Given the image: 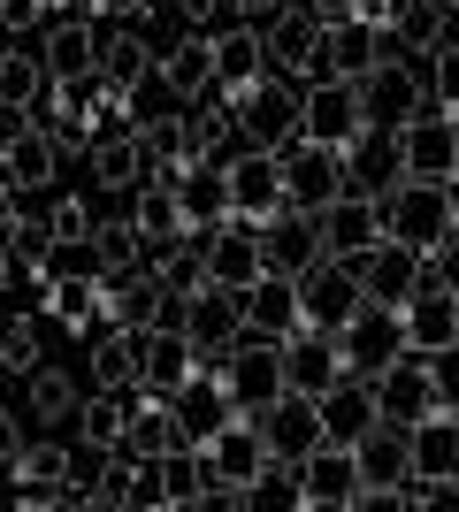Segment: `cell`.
<instances>
[{
	"label": "cell",
	"instance_id": "74e56055",
	"mask_svg": "<svg viewBox=\"0 0 459 512\" xmlns=\"http://www.w3.org/2000/svg\"><path fill=\"white\" fill-rule=\"evenodd\" d=\"M131 222H138V237H146V245H161V237H184V230H192V222H184V207H176V184H169V176H146V184H138Z\"/></svg>",
	"mask_w": 459,
	"mask_h": 512
},
{
	"label": "cell",
	"instance_id": "1f68e13d",
	"mask_svg": "<svg viewBox=\"0 0 459 512\" xmlns=\"http://www.w3.org/2000/svg\"><path fill=\"white\" fill-rule=\"evenodd\" d=\"M85 161H92V184L100 192H138L146 184V146H138V130H108V138H92L85 146Z\"/></svg>",
	"mask_w": 459,
	"mask_h": 512
},
{
	"label": "cell",
	"instance_id": "9f6ffc18",
	"mask_svg": "<svg viewBox=\"0 0 459 512\" xmlns=\"http://www.w3.org/2000/svg\"><path fill=\"white\" fill-rule=\"evenodd\" d=\"M8 283H16V260H8V245H0V291H8Z\"/></svg>",
	"mask_w": 459,
	"mask_h": 512
},
{
	"label": "cell",
	"instance_id": "db71d44e",
	"mask_svg": "<svg viewBox=\"0 0 459 512\" xmlns=\"http://www.w3.org/2000/svg\"><path fill=\"white\" fill-rule=\"evenodd\" d=\"M169 8H176V16H184V23H192V31H199V23H207V16H215V8H222V0H169Z\"/></svg>",
	"mask_w": 459,
	"mask_h": 512
},
{
	"label": "cell",
	"instance_id": "f6af8a7d",
	"mask_svg": "<svg viewBox=\"0 0 459 512\" xmlns=\"http://www.w3.org/2000/svg\"><path fill=\"white\" fill-rule=\"evenodd\" d=\"M429 107H444V115H459V39H437L429 46Z\"/></svg>",
	"mask_w": 459,
	"mask_h": 512
},
{
	"label": "cell",
	"instance_id": "f35d334b",
	"mask_svg": "<svg viewBox=\"0 0 459 512\" xmlns=\"http://www.w3.org/2000/svg\"><path fill=\"white\" fill-rule=\"evenodd\" d=\"M230 138H238V130H230V107L222 100H184V153H192V161H215Z\"/></svg>",
	"mask_w": 459,
	"mask_h": 512
},
{
	"label": "cell",
	"instance_id": "2e32d148",
	"mask_svg": "<svg viewBox=\"0 0 459 512\" xmlns=\"http://www.w3.org/2000/svg\"><path fill=\"white\" fill-rule=\"evenodd\" d=\"M253 230H261V268L268 276H306V268L322 260V230H314V214H299V207L268 214Z\"/></svg>",
	"mask_w": 459,
	"mask_h": 512
},
{
	"label": "cell",
	"instance_id": "816d5d0a",
	"mask_svg": "<svg viewBox=\"0 0 459 512\" xmlns=\"http://www.w3.org/2000/svg\"><path fill=\"white\" fill-rule=\"evenodd\" d=\"M100 16H115V23H146V16H153V0H100Z\"/></svg>",
	"mask_w": 459,
	"mask_h": 512
},
{
	"label": "cell",
	"instance_id": "cb8c5ba5",
	"mask_svg": "<svg viewBox=\"0 0 459 512\" xmlns=\"http://www.w3.org/2000/svg\"><path fill=\"white\" fill-rule=\"evenodd\" d=\"M314 413H322V444H360L383 413H375V390L368 375H337V383L314 398Z\"/></svg>",
	"mask_w": 459,
	"mask_h": 512
},
{
	"label": "cell",
	"instance_id": "c3c4849f",
	"mask_svg": "<svg viewBox=\"0 0 459 512\" xmlns=\"http://www.w3.org/2000/svg\"><path fill=\"white\" fill-rule=\"evenodd\" d=\"M46 8H54V0H0V39H23V31H39Z\"/></svg>",
	"mask_w": 459,
	"mask_h": 512
},
{
	"label": "cell",
	"instance_id": "7c38bea8",
	"mask_svg": "<svg viewBox=\"0 0 459 512\" xmlns=\"http://www.w3.org/2000/svg\"><path fill=\"white\" fill-rule=\"evenodd\" d=\"M261 46H268V62L284 69L291 85H314V77H322V23L306 16V8L261 16Z\"/></svg>",
	"mask_w": 459,
	"mask_h": 512
},
{
	"label": "cell",
	"instance_id": "30bf717a",
	"mask_svg": "<svg viewBox=\"0 0 459 512\" xmlns=\"http://www.w3.org/2000/svg\"><path fill=\"white\" fill-rule=\"evenodd\" d=\"M360 130H368V115H360V85H352V77H314V85L299 92V138L352 146Z\"/></svg>",
	"mask_w": 459,
	"mask_h": 512
},
{
	"label": "cell",
	"instance_id": "52a82bcc",
	"mask_svg": "<svg viewBox=\"0 0 459 512\" xmlns=\"http://www.w3.org/2000/svg\"><path fill=\"white\" fill-rule=\"evenodd\" d=\"M352 85H360V115H368L375 130H398L406 115H421V107H429V77H421L406 54L375 62L368 77H352Z\"/></svg>",
	"mask_w": 459,
	"mask_h": 512
},
{
	"label": "cell",
	"instance_id": "8d00e7d4",
	"mask_svg": "<svg viewBox=\"0 0 459 512\" xmlns=\"http://www.w3.org/2000/svg\"><path fill=\"white\" fill-rule=\"evenodd\" d=\"M444 23H452V8H444V0H398L383 31H391L398 54H429V46L444 39Z\"/></svg>",
	"mask_w": 459,
	"mask_h": 512
},
{
	"label": "cell",
	"instance_id": "6da1fadb",
	"mask_svg": "<svg viewBox=\"0 0 459 512\" xmlns=\"http://www.w3.org/2000/svg\"><path fill=\"white\" fill-rule=\"evenodd\" d=\"M230 130L261 153H284L299 138V85L291 77H253L245 92H230Z\"/></svg>",
	"mask_w": 459,
	"mask_h": 512
},
{
	"label": "cell",
	"instance_id": "3957f363",
	"mask_svg": "<svg viewBox=\"0 0 459 512\" xmlns=\"http://www.w3.org/2000/svg\"><path fill=\"white\" fill-rule=\"evenodd\" d=\"M391 161L398 176H421V184H452L459 176V123L444 107H421L391 130Z\"/></svg>",
	"mask_w": 459,
	"mask_h": 512
},
{
	"label": "cell",
	"instance_id": "484cf974",
	"mask_svg": "<svg viewBox=\"0 0 459 512\" xmlns=\"http://www.w3.org/2000/svg\"><path fill=\"white\" fill-rule=\"evenodd\" d=\"M192 367H199V352H192V337H184V329H169V321L138 329V383H146V390H161V398H169Z\"/></svg>",
	"mask_w": 459,
	"mask_h": 512
},
{
	"label": "cell",
	"instance_id": "4fadbf2b",
	"mask_svg": "<svg viewBox=\"0 0 459 512\" xmlns=\"http://www.w3.org/2000/svg\"><path fill=\"white\" fill-rule=\"evenodd\" d=\"M222 176H230V214H245V222L284 214V161H276V153L245 146L238 161H222Z\"/></svg>",
	"mask_w": 459,
	"mask_h": 512
},
{
	"label": "cell",
	"instance_id": "f907efd6",
	"mask_svg": "<svg viewBox=\"0 0 459 512\" xmlns=\"http://www.w3.org/2000/svg\"><path fill=\"white\" fill-rule=\"evenodd\" d=\"M23 444H31V436L16 428V413H0V474L16 467V451H23Z\"/></svg>",
	"mask_w": 459,
	"mask_h": 512
},
{
	"label": "cell",
	"instance_id": "f1b7e54d",
	"mask_svg": "<svg viewBox=\"0 0 459 512\" xmlns=\"http://www.w3.org/2000/svg\"><path fill=\"white\" fill-rule=\"evenodd\" d=\"M146 268L153 283L169 291V299H192V291H207V230H184V237H161V245H146Z\"/></svg>",
	"mask_w": 459,
	"mask_h": 512
},
{
	"label": "cell",
	"instance_id": "94428289",
	"mask_svg": "<svg viewBox=\"0 0 459 512\" xmlns=\"http://www.w3.org/2000/svg\"><path fill=\"white\" fill-rule=\"evenodd\" d=\"M452 123H459V115H452Z\"/></svg>",
	"mask_w": 459,
	"mask_h": 512
},
{
	"label": "cell",
	"instance_id": "b9f144b4",
	"mask_svg": "<svg viewBox=\"0 0 459 512\" xmlns=\"http://www.w3.org/2000/svg\"><path fill=\"white\" fill-rule=\"evenodd\" d=\"M0 245L16 260V276H31L46 260V245H54V230H46V214H8V222H0Z\"/></svg>",
	"mask_w": 459,
	"mask_h": 512
},
{
	"label": "cell",
	"instance_id": "ba28073f",
	"mask_svg": "<svg viewBox=\"0 0 459 512\" xmlns=\"http://www.w3.org/2000/svg\"><path fill=\"white\" fill-rule=\"evenodd\" d=\"M299 283V321L306 329H329V337H337V329H345L352 314H360V276H352V260H314V268H306V276H291Z\"/></svg>",
	"mask_w": 459,
	"mask_h": 512
},
{
	"label": "cell",
	"instance_id": "9c48e42d",
	"mask_svg": "<svg viewBox=\"0 0 459 512\" xmlns=\"http://www.w3.org/2000/svg\"><path fill=\"white\" fill-rule=\"evenodd\" d=\"M398 329H406V352H444L459 344V291H444V276L421 260L414 276V299L398 306Z\"/></svg>",
	"mask_w": 459,
	"mask_h": 512
},
{
	"label": "cell",
	"instance_id": "5b68a950",
	"mask_svg": "<svg viewBox=\"0 0 459 512\" xmlns=\"http://www.w3.org/2000/svg\"><path fill=\"white\" fill-rule=\"evenodd\" d=\"M314 230H322V253L329 260H360L368 245H383V199L360 192V184H345V192L329 199V207H314Z\"/></svg>",
	"mask_w": 459,
	"mask_h": 512
},
{
	"label": "cell",
	"instance_id": "8992f818",
	"mask_svg": "<svg viewBox=\"0 0 459 512\" xmlns=\"http://www.w3.org/2000/svg\"><path fill=\"white\" fill-rule=\"evenodd\" d=\"M276 161H284V207H299V214L329 207V199L352 184V176H345V153L322 146V138H291Z\"/></svg>",
	"mask_w": 459,
	"mask_h": 512
},
{
	"label": "cell",
	"instance_id": "8fae6325",
	"mask_svg": "<svg viewBox=\"0 0 459 512\" xmlns=\"http://www.w3.org/2000/svg\"><path fill=\"white\" fill-rule=\"evenodd\" d=\"M398 352H406V329H398V306H360V314L337 329V360H345V375H375V367H391Z\"/></svg>",
	"mask_w": 459,
	"mask_h": 512
},
{
	"label": "cell",
	"instance_id": "11a10c76",
	"mask_svg": "<svg viewBox=\"0 0 459 512\" xmlns=\"http://www.w3.org/2000/svg\"><path fill=\"white\" fill-rule=\"evenodd\" d=\"M230 8H238L245 23H261V16H276V8H284V0H230Z\"/></svg>",
	"mask_w": 459,
	"mask_h": 512
},
{
	"label": "cell",
	"instance_id": "ffe728a7",
	"mask_svg": "<svg viewBox=\"0 0 459 512\" xmlns=\"http://www.w3.org/2000/svg\"><path fill=\"white\" fill-rule=\"evenodd\" d=\"M352 276H360V299L406 306V299H414V276H421V253H414V245H398V237H383V245H368V253L352 260Z\"/></svg>",
	"mask_w": 459,
	"mask_h": 512
},
{
	"label": "cell",
	"instance_id": "83f0119b",
	"mask_svg": "<svg viewBox=\"0 0 459 512\" xmlns=\"http://www.w3.org/2000/svg\"><path fill=\"white\" fill-rule=\"evenodd\" d=\"M169 413H176V428H184V444H207V436H215V428L230 421L238 406L222 398V383L207 375V367H192V375L169 390Z\"/></svg>",
	"mask_w": 459,
	"mask_h": 512
},
{
	"label": "cell",
	"instance_id": "7402d4cb",
	"mask_svg": "<svg viewBox=\"0 0 459 512\" xmlns=\"http://www.w3.org/2000/svg\"><path fill=\"white\" fill-rule=\"evenodd\" d=\"M253 276H268V268H261V230H253L245 214H230V222H215V230H207V283L245 291Z\"/></svg>",
	"mask_w": 459,
	"mask_h": 512
},
{
	"label": "cell",
	"instance_id": "603a6c76",
	"mask_svg": "<svg viewBox=\"0 0 459 512\" xmlns=\"http://www.w3.org/2000/svg\"><path fill=\"white\" fill-rule=\"evenodd\" d=\"M398 46L391 31H375V23L345 16V23H322V77H368L375 62H391Z\"/></svg>",
	"mask_w": 459,
	"mask_h": 512
},
{
	"label": "cell",
	"instance_id": "5bb4252c",
	"mask_svg": "<svg viewBox=\"0 0 459 512\" xmlns=\"http://www.w3.org/2000/svg\"><path fill=\"white\" fill-rule=\"evenodd\" d=\"M153 77H161L176 100H222V107H230V92L215 85V39H207V31H184L176 46H161Z\"/></svg>",
	"mask_w": 459,
	"mask_h": 512
},
{
	"label": "cell",
	"instance_id": "7a4b0ae2",
	"mask_svg": "<svg viewBox=\"0 0 459 512\" xmlns=\"http://www.w3.org/2000/svg\"><path fill=\"white\" fill-rule=\"evenodd\" d=\"M383 230L398 237V245H414V253H429L444 230H452V184H421V176H391L383 184Z\"/></svg>",
	"mask_w": 459,
	"mask_h": 512
},
{
	"label": "cell",
	"instance_id": "bcb514c9",
	"mask_svg": "<svg viewBox=\"0 0 459 512\" xmlns=\"http://www.w3.org/2000/svg\"><path fill=\"white\" fill-rule=\"evenodd\" d=\"M39 367V314H16L0 337V375H31Z\"/></svg>",
	"mask_w": 459,
	"mask_h": 512
},
{
	"label": "cell",
	"instance_id": "d590c367",
	"mask_svg": "<svg viewBox=\"0 0 459 512\" xmlns=\"http://www.w3.org/2000/svg\"><path fill=\"white\" fill-rule=\"evenodd\" d=\"M123 428H131V390H92L85 406H77V444L115 451V444H123Z\"/></svg>",
	"mask_w": 459,
	"mask_h": 512
},
{
	"label": "cell",
	"instance_id": "e0dca14e",
	"mask_svg": "<svg viewBox=\"0 0 459 512\" xmlns=\"http://www.w3.org/2000/svg\"><path fill=\"white\" fill-rule=\"evenodd\" d=\"M184 337H192L199 367L215 360V352H230V344L245 337V314H238V291H222V283H207V291H192L184 299Z\"/></svg>",
	"mask_w": 459,
	"mask_h": 512
},
{
	"label": "cell",
	"instance_id": "f5cc1de1",
	"mask_svg": "<svg viewBox=\"0 0 459 512\" xmlns=\"http://www.w3.org/2000/svg\"><path fill=\"white\" fill-rule=\"evenodd\" d=\"M352 8H360V0H306V16H314V23H345Z\"/></svg>",
	"mask_w": 459,
	"mask_h": 512
},
{
	"label": "cell",
	"instance_id": "836d02e7",
	"mask_svg": "<svg viewBox=\"0 0 459 512\" xmlns=\"http://www.w3.org/2000/svg\"><path fill=\"white\" fill-rule=\"evenodd\" d=\"M85 367H92V390H131L138 383V329H100L85 337Z\"/></svg>",
	"mask_w": 459,
	"mask_h": 512
},
{
	"label": "cell",
	"instance_id": "4dcf8cb0",
	"mask_svg": "<svg viewBox=\"0 0 459 512\" xmlns=\"http://www.w3.org/2000/svg\"><path fill=\"white\" fill-rule=\"evenodd\" d=\"M153 62H161V46H146V23H115L92 54L100 85H123V92H138V77H153Z\"/></svg>",
	"mask_w": 459,
	"mask_h": 512
},
{
	"label": "cell",
	"instance_id": "ee69618b",
	"mask_svg": "<svg viewBox=\"0 0 459 512\" xmlns=\"http://www.w3.org/2000/svg\"><path fill=\"white\" fill-rule=\"evenodd\" d=\"M138 253H146V237H138L131 214H108V222H92V260H100V268H131Z\"/></svg>",
	"mask_w": 459,
	"mask_h": 512
},
{
	"label": "cell",
	"instance_id": "6f0895ef",
	"mask_svg": "<svg viewBox=\"0 0 459 512\" xmlns=\"http://www.w3.org/2000/svg\"><path fill=\"white\" fill-rule=\"evenodd\" d=\"M23 123V115H16V107H0V138H8V130H16Z\"/></svg>",
	"mask_w": 459,
	"mask_h": 512
},
{
	"label": "cell",
	"instance_id": "ab89813d",
	"mask_svg": "<svg viewBox=\"0 0 459 512\" xmlns=\"http://www.w3.org/2000/svg\"><path fill=\"white\" fill-rule=\"evenodd\" d=\"M23 406H31V421H69V413H77V375H69V367H31Z\"/></svg>",
	"mask_w": 459,
	"mask_h": 512
},
{
	"label": "cell",
	"instance_id": "ac0fdd59",
	"mask_svg": "<svg viewBox=\"0 0 459 512\" xmlns=\"http://www.w3.org/2000/svg\"><path fill=\"white\" fill-rule=\"evenodd\" d=\"M253 421H261V444L276 451V459H291V467L322 444V413H314V398H299V390H276Z\"/></svg>",
	"mask_w": 459,
	"mask_h": 512
},
{
	"label": "cell",
	"instance_id": "e575fe53",
	"mask_svg": "<svg viewBox=\"0 0 459 512\" xmlns=\"http://www.w3.org/2000/svg\"><path fill=\"white\" fill-rule=\"evenodd\" d=\"M268 46H261V23H238V31H222L215 39V85L222 92H245L253 77H261Z\"/></svg>",
	"mask_w": 459,
	"mask_h": 512
},
{
	"label": "cell",
	"instance_id": "7bdbcfd3",
	"mask_svg": "<svg viewBox=\"0 0 459 512\" xmlns=\"http://www.w3.org/2000/svg\"><path fill=\"white\" fill-rule=\"evenodd\" d=\"M46 92V69L39 54H0V107H16V115H31Z\"/></svg>",
	"mask_w": 459,
	"mask_h": 512
},
{
	"label": "cell",
	"instance_id": "4316f807",
	"mask_svg": "<svg viewBox=\"0 0 459 512\" xmlns=\"http://www.w3.org/2000/svg\"><path fill=\"white\" fill-rule=\"evenodd\" d=\"M169 184H176V207H184L192 230L230 222V176H222V161H184V169H169Z\"/></svg>",
	"mask_w": 459,
	"mask_h": 512
},
{
	"label": "cell",
	"instance_id": "91938a15",
	"mask_svg": "<svg viewBox=\"0 0 459 512\" xmlns=\"http://www.w3.org/2000/svg\"><path fill=\"white\" fill-rule=\"evenodd\" d=\"M444 8H452V16H459V0H444Z\"/></svg>",
	"mask_w": 459,
	"mask_h": 512
},
{
	"label": "cell",
	"instance_id": "f546056e",
	"mask_svg": "<svg viewBox=\"0 0 459 512\" xmlns=\"http://www.w3.org/2000/svg\"><path fill=\"white\" fill-rule=\"evenodd\" d=\"M406 451H414L421 482H452L459 474V406H437L429 421H414L406 428Z\"/></svg>",
	"mask_w": 459,
	"mask_h": 512
},
{
	"label": "cell",
	"instance_id": "d6a6232c",
	"mask_svg": "<svg viewBox=\"0 0 459 512\" xmlns=\"http://www.w3.org/2000/svg\"><path fill=\"white\" fill-rule=\"evenodd\" d=\"M92 54H100V31L85 16H46V39H39V69L46 77H85Z\"/></svg>",
	"mask_w": 459,
	"mask_h": 512
},
{
	"label": "cell",
	"instance_id": "277c9868",
	"mask_svg": "<svg viewBox=\"0 0 459 512\" xmlns=\"http://www.w3.org/2000/svg\"><path fill=\"white\" fill-rule=\"evenodd\" d=\"M207 375L222 383V398L238 413H261L276 390H284V352H276V337H238L230 352H215L207 360Z\"/></svg>",
	"mask_w": 459,
	"mask_h": 512
},
{
	"label": "cell",
	"instance_id": "9a60e30c",
	"mask_svg": "<svg viewBox=\"0 0 459 512\" xmlns=\"http://www.w3.org/2000/svg\"><path fill=\"white\" fill-rule=\"evenodd\" d=\"M352 497H360V459H352V444H314L299 459V505L352 512Z\"/></svg>",
	"mask_w": 459,
	"mask_h": 512
},
{
	"label": "cell",
	"instance_id": "681fc988",
	"mask_svg": "<svg viewBox=\"0 0 459 512\" xmlns=\"http://www.w3.org/2000/svg\"><path fill=\"white\" fill-rule=\"evenodd\" d=\"M429 383H437V398H444V406H459V344L429 352Z\"/></svg>",
	"mask_w": 459,
	"mask_h": 512
},
{
	"label": "cell",
	"instance_id": "7dc6e473",
	"mask_svg": "<svg viewBox=\"0 0 459 512\" xmlns=\"http://www.w3.org/2000/svg\"><path fill=\"white\" fill-rule=\"evenodd\" d=\"M92 222H100V214H92L85 199H62V207L46 214V230L62 237V245H92Z\"/></svg>",
	"mask_w": 459,
	"mask_h": 512
},
{
	"label": "cell",
	"instance_id": "680465c9",
	"mask_svg": "<svg viewBox=\"0 0 459 512\" xmlns=\"http://www.w3.org/2000/svg\"><path fill=\"white\" fill-rule=\"evenodd\" d=\"M452 222H459V176H452Z\"/></svg>",
	"mask_w": 459,
	"mask_h": 512
},
{
	"label": "cell",
	"instance_id": "d6986e66",
	"mask_svg": "<svg viewBox=\"0 0 459 512\" xmlns=\"http://www.w3.org/2000/svg\"><path fill=\"white\" fill-rule=\"evenodd\" d=\"M276 352H284V390H299V398H322L329 383H337V375H345V360H337V337H329V329H291L284 344H276Z\"/></svg>",
	"mask_w": 459,
	"mask_h": 512
},
{
	"label": "cell",
	"instance_id": "60d3db41",
	"mask_svg": "<svg viewBox=\"0 0 459 512\" xmlns=\"http://www.w3.org/2000/svg\"><path fill=\"white\" fill-rule=\"evenodd\" d=\"M138 146H146V169L153 176H169V169H184L192 153H184V115H138Z\"/></svg>",
	"mask_w": 459,
	"mask_h": 512
},
{
	"label": "cell",
	"instance_id": "d4e9b609",
	"mask_svg": "<svg viewBox=\"0 0 459 512\" xmlns=\"http://www.w3.org/2000/svg\"><path fill=\"white\" fill-rule=\"evenodd\" d=\"M238 314H245V337H276L284 344L299 329V283L291 276H253L238 291Z\"/></svg>",
	"mask_w": 459,
	"mask_h": 512
},
{
	"label": "cell",
	"instance_id": "44dd1931",
	"mask_svg": "<svg viewBox=\"0 0 459 512\" xmlns=\"http://www.w3.org/2000/svg\"><path fill=\"white\" fill-rule=\"evenodd\" d=\"M0 176L16 184V192H46L54 176H62V146H54V130L46 123H16L0 138Z\"/></svg>",
	"mask_w": 459,
	"mask_h": 512
}]
</instances>
